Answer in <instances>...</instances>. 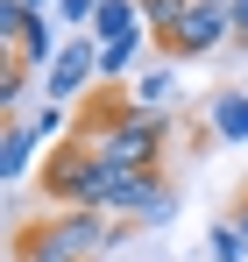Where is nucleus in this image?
<instances>
[{"mask_svg":"<svg viewBox=\"0 0 248 262\" xmlns=\"http://www.w3.org/2000/svg\"><path fill=\"white\" fill-rule=\"evenodd\" d=\"M135 7H142V14L156 21V36H170V29L184 21V7H192V0H135Z\"/></svg>","mask_w":248,"mask_h":262,"instance_id":"obj_10","label":"nucleus"},{"mask_svg":"<svg viewBox=\"0 0 248 262\" xmlns=\"http://www.w3.org/2000/svg\"><path fill=\"white\" fill-rule=\"evenodd\" d=\"M135 50H142V43H107V50H99V78L128 71V64H135Z\"/></svg>","mask_w":248,"mask_h":262,"instance_id":"obj_13","label":"nucleus"},{"mask_svg":"<svg viewBox=\"0 0 248 262\" xmlns=\"http://www.w3.org/2000/svg\"><path fill=\"white\" fill-rule=\"evenodd\" d=\"M241 255H248V241L234 234V220H220L213 227V262H241Z\"/></svg>","mask_w":248,"mask_h":262,"instance_id":"obj_11","label":"nucleus"},{"mask_svg":"<svg viewBox=\"0 0 248 262\" xmlns=\"http://www.w3.org/2000/svg\"><path fill=\"white\" fill-rule=\"evenodd\" d=\"M156 199H163V184L142 177V170H114L107 177V213H149Z\"/></svg>","mask_w":248,"mask_h":262,"instance_id":"obj_6","label":"nucleus"},{"mask_svg":"<svg viewBox=\"0 0 248 262\" xmlns=\"http://www.w3.org/2000/svg\"><path fill=\"white\" fill-rule=\"evenodd\" d=\"M107 177H114V170H107V156L78 135L71 149H57V156H50L43 191H50V199H64L71 213H107Z\"/></svg>","mask_w":248,"mask_h":262,"instance_id":"obj_1","label":"nucleus"},{"mask_svg":"<svg viewBox=\"0 0 248 262\" xmlns=\"http://www.w3.org/2000/svg\"><path fill=\"white\" fill-rule=\"evenodd\" d=\"M213 135L220 142H248V92H213Z\"/></svg>","mask_w":248,"mask_h":262,"instance_id":"obj_8","label":"nucleus"},{"mask_svg":"<svg viewBox=\"0 0 248 262\" xmlns=\"http://www.w3.org/2000/svg\"><path fill=\"white\" fill-rule=\"evenodd\" d=\"M0 43H7V57H22V64H57V36H50V14L43 7H22V0H0Z\"/></svg>","mask_w":248,"mask_h":262,"instance_id":"obj_4","label":"nucleus"},{"mask_svg":"<svg viewBox=\"0 0 248 262\" xmlns=\"http://www.w3.org/2000/svg\"><path fill=\"white\" fill-rule=\"evenodd\" d=\"M135 14H142L135 0H107V7H99V21H92V36H99V50H107V43H142Z\"/></svg>","mask_w":248,"mask_h":262,"instance_id":"obj_7","label":"nucleus"},{"mask_svg":"<svg viewBox=\"0 0 248 262\" xmlns=\"http://www.w3.org/2000/svg\"><path fill=\"white\" fill-rule=\"evenodd\" d=\"M22 85H29V64H22V57H7V64H0V106H14Z\"/></svg>","mask_w":248,"mask_h":262,"instance_id":"obj_12","label":"nucleus"},{"mask_svg":"<svg viewBox=\"0 0 248 262\" xmlns=\"http://www.w3.org/2000/svg\"><path fill=\"white\" fill-rule=\"evenodd\" d=\"M36 128H22V121H7V142H0V170L7 177H29V156H36Z\"/></svg>","mask_w":248,"mask_h":262,"instance_id":"obj_9","label":"nucleus"},{"mask_svg":"<svg viewBox=\"0 0 248 262\" xmlns=\"http://www.w3.org/2000/svg\"><path fill=\"white\" fill-rule=\"evenodd\" d=\"M227 36H234V0H192L184 21L163 36V50L170 57H213Z\"/></svg>","mask_w":248,"mask_h":262,"instance_id":"obj_3","label":"nucleus"},{"mask_svg":"<svg viewBox=\"0 0 248 262\" xmlns=\"http://www.w3.org/2000/svg\"><path fill=\"white\" fill-rule=\"evenodd\" d=\"M99 7H107V0H57L64 21H99Z\"/></svg>","mask_w":248,"mask_h":262,"instance_id":"obj_14","label":"nucleus"},{"mask_svg":"<svg viewBox=\"0 0 248 262\" xmlns=\"http://www.w3.org/2000/svg\"><path fill=\"white\" fill-rule=\"evenodd\" d=\"M227 220H234V234H241V241H248V191H241V199H234V213H227Z\"/></svg>","mask_w":248,"mask_h":262,"instance_id":"obj_16","label":"nucleus"},{"mask_svg":"<svg viewBox=\"0 0 248 262\" xmlns=\"http://www.w3.org/2000/svg\"><path fill=\"white\" fill-rule=\"evenodd\" d=\"M22 7H43V0H22Z\"/></svg>","mask_w":248,"mask_h":262,"instance_id":"obj_17","label":"nucleus"},{"mask_svg":"<svg viewBox=\"0 0 248 262\" xmlns=\"http://www.w3.org/2000/svg\"><path fill=\"white\" fill-rule=\"evenodd\" d=\"M92 78H99V43H64L50 64V106H71Z\"/></svg>","mask_w":248,"mask_h":262,"instance_id":"obj_5","label":"nucleus"},{"mask_svg":"<svg viewBox=\"0 0 248 262\" xmlns=\"http://www.w3.org/2000/svg\"><path fill=\"white\" fill-rule=\"evenodd\" d=\"M99 248H107V213H64L22 234V255H50V262H92Z\"/></svg>","mask_w":248,"mask_h":262,"instance_id":"obj_2","label":"nucleus"},{"mask_svg":"<svg viewBox=\"0 0 248 262\" xmlns=\"http://www.w3.org/2000/svg\"><path fill=\"white\" fill-rule=\"evenodd\" d=\"M29 128H36V135H57V128H64V106H43V114L29 121Z\"/></svg>","mask_w":248,"mask_h":262,"instance_id":"obj_15","label":"nucleus"}]
</instances>
